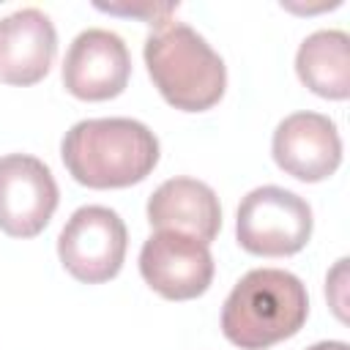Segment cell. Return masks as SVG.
<instances>
[{"mask_svg": "<svg viewBox=\"0 0 350 350\" xmlns=\"http://www.w3.org/2000/svg\"><path fill=\"white\" fill-rule=\"evenodd\" d=\"M60 156L77 183L88 189H123L153 172L159 139L145 123L131 118H90L66 131Z\"/></svg>", "mask_w": 350, "mask_h": 350, "instance_id": "1", "label": "cell"}, {"mask_svg": "<svg viewBox=\"0 0 350 350\" xmlns=\"http://www.w3.org/2000/svg\"><path fill=\"white\" fill-rule=\"evenodd\" d=\"M309 314L304 282L282 268L249 271L227 295L221 331L241 350H265L295 336Z\"/></svg>", "mask_w": 350, "mask_h": 350, "instance_id": "2", "label": "cell"}, {"mask_svg": "<svg viewBox=\"0 0 350 350\" xmlns=\"http://www.w3.org/2000/svg\"><path fill=\"white\" fill-rule=\"evenodd\" d=\"M145 66L164 101L183 112L211 109L227 88L224 60L183 22H167L148 36Z\"/></svg>", "mask_w": 350, "mask_h": 350, "instance_id": "3", "label": "cell"}, {"mask_svg": "<svg viewBox=\"0 0 350 350\" xmlns=\"http://www.w3.org/2000/svg\"><path fill=\"white\" fill-rule=\"evenodd\" d=\"M235 235L249 254H295L312 238V208L295 191L282 186H260L241 200Z\"/></svg>", "mask_w": 350, "mask_h": 350, "instance_id": "4", "label": "cell"}, {"mask_svg": "<svg viewBox=\"0 0 350 350\" xmlns=\"http://www.w3.org/2000/svg\"><path fill=\"white\" fill-rule=\"evenodd\" d=\"M126 224L104 205H85L71 213L57 238V254L63 268L85 282L101 284L118 276L126 257Z\"/></svg>", "mask_w": 350, "mask_h": 350, "instance_id": "5", "label": "cell"}, {"mask_svg": "<svg viewBox=\"0 0 350 350\" xmlns=\"http://www.w3.org/2000/svg\"><path fill=\"white\" fill-rule=\"evenodd\" d=\"M57 208V183L49 167L25 153L0 159V230L11 238L38 235Z\"/></svg>", "mask_w": 350, "mask_h": 350, "instance_id": "6", "label": "cell"}, {"mask_svg": "<svg viewBox=\"0 0 350 350\" xmlns=\"http://www.w3.org/2000/svg\"><path fill=\"white\" fill-rule=\"evenodd\" d=\"M142 279L170 301H189L202 295L213 279V257L208 243L159 230L153 232L139 252Z\"/></svg>", "mask_w": 350, "mask_h": 350, "instance_id": "7", "label": "cell"}, {"mask_svg": "<svg viewBox=\"0 0 350 350\" xmlns=\"http://www.w3.org/2000/svg\"><path fill=\"white\" fill-rule=\"evenodd\" d=\"M131 57L123 38L112 30L90 27L79 33L63 60V85L82 101H107L126 90Z\"/></svg>", "mask_w": 350, "mask_h": 350, "instance_id": "8", "label": "cell"}, {"mask_svg": "<svg viewBox=\"0 0 350 350\" xmlns=\"http://www.w3.org/2000/svg\"><path fill=\"white\" fill-rule=\"evenodd\" d=\"M273 161L298 180H325L342 161L336 123L320 112L287 115L273 131Z\"/></svg>", "mask_w": 350, "mask_h": 350, "instance_id": "9", "label": "cell"}, {"mask_svg": "<svg viewBox=\"0 0 350 350\" xmlns=\"http://www.w3.org/2000/svg\"><path fill=\"white\" fill-rule=\"evenodd\" d=\"M57 52L52 19L38 8H22L0 19V82L36 85L49 74Z\"/></svg>", "mask_w": 350, "mask_h": 350, "instance_id": "10", "label": "cell"}, {"mask_svg": "<svg viewBox=\"0 0 350 350\" xmlns=\"http://www.w3.org/2000/svg\"><path fill=\"white\" fill-rule=\"evenodd\" d=\"M148 221L156 230L211 243L221 230V205L208 183L194 178H170L150 194Z\"/></svg>", "mask_w": 350, "mask_h": 350, "instance_id": "11", "label": "cell"}, {"mask_svg": "<svg viewBox=\"0 0 350 350\" xmlns=\"http://www.w3.org/2000/svg\"><path fill=\"white\" fill-rule=\"evenodd\" d=\"M298 79L317 96L345 101L350 96V38L345 30H317L295 55Z\"/></svg>", "mask_w": 350, "mask_h": 350, "instance_id": "12", "label": "cell"}, {"mask_svg": "<svg viewBox=\"0 0 350 350\" xmlns=\"http://www.w3.org/2000/svg\"><path fill=\"white\" fill-rule=\"evenodd\" d=\"M345 282H347V260H339L336 268L331 271L328 282H325V293H328L331 306H334L339 320H347V312H345V306H347V301H345Z\"/></svg>", "mask_w": 350, "mask_h": 350, "instance_id": "13", "label": "cell"}, {"mask_svg": "<svg viewBox=\"0 0 350 350\" xmlns=\"http://www.w3.org/2000/svg\"><path fill=\"white\" fill-rule=\"evenodd\" d=\"M96 8L109 11V14H123V16H145V14H148L150 25L161 27V25H167V22H170V19H167V14H172L178 5H131V8H123V5H104V3H98Z\"/></svg>", "mask_w": 350, "mask_h": 350, "instance_id": "14", "label": "cell"}, {"mask_svg": "<svg viewBox=\"0 0 350 350\" xmlns=\"http://www.w3.org/2000/svg\"><path fill=\"white\" fill-rule=\"evenodd\" d=\"M306 350H350V347L345 342H317V345H312Z\"/></svg>", "mask_w": 350, "mask_h": 350, "instance_id": "15", "label": "cell"}]
</instances>
